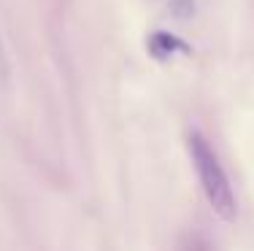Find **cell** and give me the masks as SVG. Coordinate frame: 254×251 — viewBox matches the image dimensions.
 <instances>
[{"mask_svg":"<svg viewBox=\"0 0 254 251\" xmlns=\"http://www.w3.org/2000/svg\"><path fill=\"white\" fill-rule=\"evenodd\" d=\"M187 146H190V157H192V165H195V170H197V178H200L205 200L211 202V208H214L225 222H233L235 213H238L235 192H233V187H230V178H227L225 167L219 162V157H216V151L211 149V143L205 141L200 133H190Z\"/></svg>","mask_w":254,"mask_h":251,"instance_id":"cell-1","label":"cell"},{"mask_svg":"<svg viewBox=\"0 0 254 251\" xmlns=\"http://www.w3.org/2000/svg\"><path fill=\"white\" fill-rule=\"evenodd\" d=\"M149 51H152V57H157L160 62H165V59H171L176 51H187V46L171 33H154L152 38H149Z\"/></svg>","mask_w":254,"mask_h":251,"instance_id":"cell-2","label":"cell"},{"mask_svg":"<svg viewBox=\"0 0 254 251\" xmlns=\"http://www.w3.org/2000/svg\"><path fill=\"white\" fill-rule=\"evenodd\" d=\"M179 251H211V243L205 241L200 232H187L179 241Z\"/></svg>","mask_w":254,"mask_h":251,"instance_id":"cell-3","label":"cell"},{"mask_svg":"<svg viewBox=\"0 0 254 251\" xmlns=\"http://www.w3.org/2000/svg\"><path fill=\"white\" fill-rule=\"evenodd\" d=\"M171 14L176 19H190L195 14V0H171Z\"/></svg>","mask_w":254,"mask_h":251,"instance_id":"cell-4","label":"cell"},{"mask_svg":"<svg viewBox=\"0 0 254 251\" xmlns=\"http://www.w3.org/2000/svg\"><path fill=\"white\" fill-rule=\"evenodd\" d=\"M8 81V57H5V49H3V41H0V84Z\"/></svg>","mask_w":254,"mask_h":251,"instance_id":"cell-5","label":"cell"}]
</instances>
